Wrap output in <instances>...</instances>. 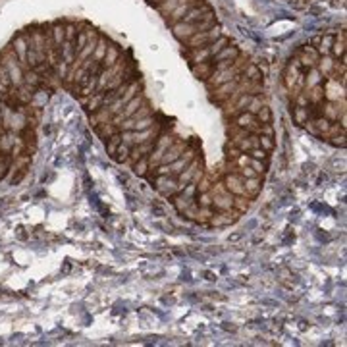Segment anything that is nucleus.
<instances>
[{"label": "nucleus", "mask_w": 347, "mask_h": 347, "mask_svg": "<svg viewBox=\"0 0 347 347\" xmlns=\"http://www.w3.org/2000/svg\"><path fill=\"white\" fill-rule=\"evenodd\" d=\"M256 118V122H260V124H272V110L266 106V104H262V108L254 114Z\"/></svg>", "instance_id": "obj_33"}, {"label": "nucleus", "mask_w": 347, "mask_h": 347, "mask_svg": "<svg viewBox=\"0 0 347 347\" xmlns=\"http://www.w3.org/2000/svg\"><path fill=\"white\" fill-rule=\"evenodd\" d=\"M226 45H230V39L226 35H220L216 41H212L210 45L205 46H197V48H185V58L189 60V64H199V62H205V60H210L216 52H220Z\"/></svg>", "instance_id": "obj_1"}, {"label": "nucleus", "mask_w": 347, "mask_h": 347, "mask_svg": "<svg viewBox=\"0 0 347 347\" xmlns=\"http://www.w3.org/2000/svg\"><path fill=\"white\" fill-rule=\"evenodd\" d=\"M239 52H241V50H239V48H237L235 45H231V43H230V45L224 46L220 52H216V54H214L210 60H212L214 64H216V62H222V60H235V58L239 56Z\"/></svg>", "instance_id": "obj_15"}, {"label": "nucleus", "mask_w": 347, "mask_h": 347, "mask_svg": "<svg viewBox=\"0 0 347 347\" xmlns=\"http://www.w3.org/2000/svg\"><path fill=\"white\" fill-rule=\"evenodd\" d=\"M247 155H249L251 158H256V160H266V158H268V153H266L264 149H260V147H254V149H251Z\"/></svg>", "instance_id": "obj_38"}, {"label": "nucleus", "mask_w": 347, "mask_h": 347, "mask_svg": "<svg viewBox=\"0 0 347 347\" xmlns=\"http://www.w3.org/2000/svg\"><path fill=\"white\" fill-rule=\"evenodd\" d=\"M220 35H222V27L216 23L214 27H210V29H207V31H199V33H195L193 37H189V39L184 43V46L185 48H197V46L210 45V43L216 41Z\"/></svg>", "instance_id": "obj_3"}, {"label": "nucleus", "mask_w": 347, "mask_h": 347, "mask_svg": "<svg viewBox=\"0 0 347 347\" xmlns=\"http://www.w3.org/2000/svg\"><path fill=\"white\" fill-rule=\"evenodd\" d=\"M322 83V75L316 68H311L305 71V85H303V91H309L311 87Z\"/></svg>", "instance_id": "obj_21"}, {"label": "nucleus", "mask_w": 347, "mask_h": 347, "mask_svg": "<svg viewBox=\"0 0 347 347\" xmlns=\"http://www.w3.org/2000/svg\"><path fill=\"white\" fill-rule=\"evenodd\" d=\"M216 25V18H210V20H205V22L199 23H185V22H178L172 25V35L180 41V43H185L189 37H193L195 33L199 31H207L210 27Z\"/></svg>", "instance_id": "obj_2"}, {"label": "nucleus", "mask_w": 347, "mask_h": 347, "mask_svg": "<svg viewBox=\"0 0 347 347\" xmlns=\"http://www.w3.org/2000/svg\"><path fill=\"white\" fill-rule=\"evenodd\" d=\"M231 207L235 208L239 214H245V212L251 208V199L245 197V195H233V203H231Z\"/></svg>", "instance_id": "obj_26"}, {"label": "nucleus", "mask_w": 347, "mask_h": 347, "mask_svg": "<svg viewBox=\"0 0 347 347\" xmlns=\"http://www.w3.org/2000/svg\"><path fill=\"white\" fill-rule=\"evenodd\" d=\"M293 102H295V106H309V96H307V93L299 91L293 96Z\"/></svg>", "instance_id": "obj_41"}, {"label": "nucleus", "mask_w": 347, "mask_h": 347, "mask_svg": "<svg viewBox=\"0 0 347 347\" xmlns=\"http://www.w3.org/2000/svg\"><path fill=\"white\" fill-rule=\"evenodd\" d=\"M2 106H4V104H2V100H0V110H2Z\"/></svg>", "instance_id": "obj_47"}, {"label": "nucleus", "mask_w": 347, "mask_h": 347, "mask_svg": "<svg viewBox=\"0 0 347 347\" xmlns=\"http://www.w3.org/2000/svg\"><path fill=\"white\" fill-rule=\"evenodd\" d=\"M185 149H187V143H185V141H174V143L164 151V155H162V158H160V164H170V162L178 160Z\"/></svg>", "instance_id": "obj_11"}, {"label": "nucleus", "mask_w": 347, "mask_h": 347, "mask_svg": "<svg viewBox=\"0 0 347 347\" xmlns=\"http://www.w3.org/2000/svg\"><path fill=\"white\" fill-rule=\"evenodd\" d=\"M120 143H122V137H120V131L114 133L110 139H106V151H108V157H116V151H118V147H120Z\"/></svg>", "instance_id": "obj_32"}, {"label": "nucleus", "mask_w": 347, "mask_h": 347, "mask_svg": "<svg viewBox=\"0 0 347 347\" xmlns=\"http://www.w3.org/2000/svg\"><path fill=\"white\" fill-rule=\"evenodd\" d=\"M201 2H205V0H191V2H185V4H182V6H178L174 12H170L164 20H166V23L172 27L174 23H178V22H182L184 20V16L193 8V6H197V4H201Z\"/></svg>", "instance_id": "obj_10"}, {"label": "nucleus", "mask_w": 347, "mask_h": 347, "mask_svg": "<svg viewBox=\"0 0 347 347\" xmlns=\"http://www.w3.org/2000/svg\"><path fill=\"white\" fill-rule=\"evenodd\" d=\"M249 162H251V157H249L247 153H241V155L233 160V166H235V168H245V166H249Z\"/></svg>", "instance_id": "obj_40"}, {"label": "nucleus", "mask_w": 347, "mask_h": 347, "mask_svg": "<svg viewBox=\"0 0 347 347\" xmlns=\"http://www.w3.org/2000/svg\"><path fill=\"white\" fill-rule=\"evenodd\" d=\"M185 2H191V0H162L160 4H157L155 8L158 10V14H160V16L166 18L170 12H174L178 6H182V4H185Z\"/></svg>", "instance_id": "obj_23"}, {"label": "nucleus", "mask_w": 347, "mask_h": 347, "mask_svg": "<svg viewBox=\"0 0 347 347\" xmlns=\"http://www.w3.org/2000/svg\"><path fill=\"white\" fill-rule=\"evenodd\" d=\"M346 45H347V33H346V29H342V33L338 35V39L334 41V45L330 48V56H332L334 60L344 58V56H346Z\"/></svg>", "instance_id": "obj_14"}, {"label": "nucleus", "mask_w": 347, "mask_h": 347, "mask_svg": "<svg viewBox=\"0 0 347 347\" xmlns=\"http://www.w3.org/2000/svg\"><path fill=\"white\" fill-rule=\"evenodd\" d=\"M293 120L297 126H305L309 122V110L307 106H293Z\"/></svg>", "instance_id": "obj_29"}, {"label": "nucleus", "mask_w": 347, "mask_h": 347, "mask_svg": "<svg viewBox=\"0 0 347 347\" xmlns=\"http://www.w3.org/2000/svg\"><path fill=\"white\" fill-rule=\"evenodd\" d=\"M153 182H155V189L160 193L162 197H166V199L174 197L176 185H178V180L174 176H157Z\"/></svg>", "instance_id": "obj_6"}, {"label": "nucleus", "mask_w": 347, "mask_h": 347, "mask_svg": "<svg viewBox=\"0 0 347 347\" xmlns=\"http://www.w3.org/2000/svg\"><path fill=\"white\" fill-rule=\"evenodd\" d=\"M195 197H197V184H187L184 191L176 193V195H174V197H170V199H172V205L176 207V210L182 214L185 208L195 201Z\"/></svg>", "instance_id": "obj_4"}, {"label": "nucleus", "mask_w": 347, "mask_h": 347, "mask_svg": "<svg viewBox=\"0 0 347 347\" xmlns=\"http://www.w3.org/2000/svg\"><path fill=\"white\" fill-rule=\"evenodd\" d=\"M191 71H193V75L197 77V79H201V81H207L208 77L216 71L214 68V62L212 60H205V62H199V64H193L191 66Z\"/></svg>", "instance_id": "obj_12"}, {"label": "nucleus", "mask_w": 347, "mask_h": 347, "mask_svg": "<svg viewBox=\"0 0 347 347\" xmlns=\"http://www.w3.org/2000/svg\"><path fill=\"white\" fill-rule=\"evenodd\" d=\"M0 131H6V129H4V126H2V116H0Z\"/></svg>", "instance_id": "obj_46"}, {"label": "nucleus", "mask_w": 347, "mask_h": 347, "mask_svg": "<svg viewBox=\"0 0 347 347\" xmlns=\"http://www.w3.org/2000/svg\"><path fill=\"white\" fill-rule=\"evenodd\" d=\"M326 141H330L334 147H346L347 145V141H346V133H340V135H334V137H330V139H326Z\"/></svg>", "instance_id": "obj_43"}, {"label": "nucleus", "mask_w": 347, "mask_h": 347, "mask_svg": "<svg viewBox=\"0 0 347 347\" xmlns=\"http://www.w3.org/2000/svg\"><path fill=\"white\" fill-rule=\"evenodd\" d=\"M334 58L328 54V56H320L318 58V62H316V69L320 71V75L322 77H330V73H332V69H334Z\"/></svg>", "instance_id": "obj_24"}, {"label": "nucleus", "mask_w": 347, "mask_h": 347, "mask_svg": "<svg viewBox=\"0 0 347 347\" xmlns=\"http://www.w3.org/2000/svg\"><path fill=\"white\" fill-rule=\"evenodd\" d=\"M214 214V208L212 207H199L197 212H195V220L193 222H199V224H208V220L212 218Z\"/></svg>", "instance_id": "obj_28"}, {"label": "nucleus", "mask_w": 347, "mask_h": 347, "mask_svg": "<svg viewBox=\"0 0 347 347\" xmlns=\"http://www.w3.org/2000/svg\"><path fill=\"white\" fill-rule=\"evenodd\" d=\"M228 143H230V141H228ZM231 145L237 147L241 153H249L254 147H260V145H258V135H254V133H251L249 137H245V139H239V141H235V143H231Z\"/></svg>", "instance_id": "obj_20"}, {"label": "nucleus", "mask_w": 347, "mask_h": 347, "mask_svg": "<svg viewBox=\"0 0 347 347\" xmlns=\"http://www.w3.org/2000/svg\"><path fill=\"white\" fill-rule=\"evenodd\" d=\"M235 89H237V81L231 79V81H228V83H222V85L210 89V91H208L210 93L208 98H210V102H218V104H222V102H224V100H226Z\"/></svg>", "instance_id": "obj_7"}, {"label": "nucleus", "mask_w": 347, "mask_h": 347, "mask_svg": "<svg viewBox=\"0 0 347 347\" xmlns=\"http://www.w3.org/2000/svg\"><path fill=\"white\" fill-rule=\"evenodd\" d=\"M334 41H336V39H334L330 33H324V35H320L318 45L315 46V48L318 50L320 56H328V54H330V48H332V45H334Z\"/></svg>", "instance_id": "obj_25"}, {"label": "nucleus", "mask_w": 347, "mask_h": 347, "mask_svg": "<svg viewBox=\"0 0 347 347\" xmlns=\"http://www.w3.org/2000/svg\"><path fill=\"white\" fill-rule=\"evenodd\" d=\"M260 135H268V137H274V127H272V124H262Z\"/></svg>", "instance_id": "obj_45"}, {"label": "nucleus", "mask_w": 347, "mask_h": 347, "mask_svg": "<svg viewBox=\"0 0 347 347\" xmlns=\"http://www.w3.org/2000/svg\"><path fill=\"white\" fill-rule=\"evenodd\" d=\"M120 56H122V48H120V45L110 43L108 50H106V54H104V58H102V62H100V66H102V68H110L112 64H116V62L120 60Z\"/></svg>", "instance_id": "obj_16"}, {"label": "nucleus", "mask_w": 347, "mask_h": 347, "mask_svg": "<svg viewBox=\"0 0 347 347\" xmlns=\"http://www.w3.org/2000/svg\"><path fill=\"white\" fill-rule=\"evenodd\" d=\"M110 43H112V41H110L106 35H102V33H100L98 43H96V46H95V52H93V58H95L96 62H102V58H104V54H106V50H108Z\"/></svg>", "instance_id": "obj_22"}, {"label": "nucleus", "mask_w": 347, "mask_h": 347, "mask_svg": "<svg viewBox=\"0 0 347 347\" xmlns=\"http://www.w3.org/2000/svg\"><path fill=\"white\" fill-rule=\"evenodd\" d=\"M222 182L226 185V189L231 195H245V187H243V178L237 172H228L222 176Z\"/></svg>", "instance_id": "obj_9"}, {"label": "nucleus", "mask_w": 347, "mask_h": 347, "mask_svg": "<svg viewBox=\"0 0 347 347\" xmlns=\"http://www.w3.org/2000/svg\"><path fill=\"white\" fill-rule=\"evenodd\" d=\"M241 73H243V77H247L249 81H260V83H262V71H260V68H258L256 64H253V62L243 69Z\"/></svg>", "instance_id": "obj_27"}, {"label": "nucleus", "mask_w": 347, "mask_h": 347, "mask_svg": "<svg viewBox=\"0 0 347 347\" xmlns=\"http://www.w3.org/2000/svg\"><path fill=\"white\" fill-rule=\"evenodd\" d=\"M307 93V96H309V104H322L324 100H326V87H324L322 83H318V85H315V87H311Z\"/></svg>", "instance_id": "obj_18"}, {"label": "nucleus", "mask_w": 347, "mask_h": 347, "mask_svg": "<svg viewBox=\"0 0 347 347\" xmlns=\"http://www.w3.org/2000/svg\"><path fill=\"white\" fill-rule=\"evenodd\" d=\"M112 120V112L108 110V106H100L98 110H95L89 114V124L93 127H96L98 124H104V122H110Z\"/></svg>", "instance_id": "obj_17"}, {"label": "nucleus", "mask_w": 347, "mask_h": 347, "mask_svg": "<svg viewBox=\"0 0 347 347\" xmlns=\"http://www.w3.org/2000/svg\"><path fill=\"white\" fill-rule=\"evenodd\" d=\"M249 166L253 168V170L256 172V174H258V176H262V174L266 172V160H256V158H251Z\"/></svg>", "instance_id": "obj_39"}, {"label": "nucleus", "mask_w": 347, "mask_h": 347, "mask_svg": "<svg viewBox=\"0 0 347 347\" xmlns=\"http://www.w3.org/2000/svg\"><path fill=\"white\" fill-rule=\"evenodd\" d=\"M153 124H157L153 116H149V118H143V120H137V122L133 124V131H141V129H147V127H153Z\"/></svg>", "instance_id": "obj_37"}, {"label": "nucleus", "mask_w": 347, "mask_h": 347, "mask_svg": "<svg viewBox=\"0 0 347 347\" xmlns=\"http://www.w3.org/2000/svg\"><path fill=\"white\" fill-rule=\"evenodd\" d=\"M129 153H131V147H129V145H126V143H120V147H118V151H116L114 160L120 162V164L127 162V158H129Z\"/></svg>", "instance_id": "obj_31"}, {"label": "nucleus", "mask_w": 347, "mask_h": 347, "mask_svg": "<svg viewBox=\"0 0 347 347\" xmlns=\"http://www.w3.org/2000/svg\"><path fill=\"white\" fill-rule=\"evenodd\" d=\"M27 174H29V166H27V168H22V170H16V172H14V176H12V185L20 184Z\"/></svg>", "instance_id": "obj_42"}, {"label": "nucleus", "mask_w": 347, "mask_h": 347, "mask_svg": "<svg viewBox=\"0 0 347 347\" xmlns=\"http://www.w3.org/2000/svg\"><path fill=\"white\" fill-rule=\"evenodd\" d=\"M93 129L96 131V135H98V137L104 139V141H106V139H110L114 133L120 131V129H118V126H116L112 120H110V122H104V124H98V126H96V127H93Z\"/></svg>", "instance_id": "obj_19"}, {"label": "nucleus", "mask_w": 347, "mask_h": 347, "mask_svg": "<svg viewBox=\"0 0 347 347\" xmlns=\"http://www.w3.org/2000/svg\"><path fill=\"white\" fill-rule=\"evenodd\" d=\"M262 98L260 96H251V100H249V104H247V108H245V112H249V114H256L260 108H262Z\"/></svg>", "instance_id": "obj_34"}, {"label": "nucleus", "mask_w": 347, "mask_h": 347, "mask_svg": "<svg viewBox=\"0 0 347 347\" xmlns=\"http://www.w3.org/2000/svg\"><path fill=\"white\" fill-rule=\"evenodd\" d=\"M258 145L260 149H264L266 153H272L276 143H274V137H268V135H258Z\"/></svg>", "instance_id": "obj_35"}, {"label": "nucleus", "mask_w": 347, "mask_h": 347, "mask_svg": "<svg viewBox=\"0 0 347 347\" xmlns=\"http://www.w3.org/2000/svg\"><path fill=\"white\" fill-rule=\"evenodd\" d=\"M131 168H133V172H135L137 176H141V178H143V176H147V174H149V170H151V166H149V157L139 158V160L135 162Z\"/></svg>", "instance_id": "obj_30"}, {"label": "nucleus", "mask_w": 347, "mask_h": 347, "mask_svg": "<svg viewBox=\"0 0 347 347\" xmlns=\"http://www.w3.org/2000/svg\"><path fill=\"white\" fill-rule=\"evenodd\" d=\"M243 187H245V197H249L251 201L258 197L260 187H262V178L254 176V178H243Z\"/></svg>", "instance_id": "obj_13"}, {"label": "nucleus", "mask_w": 347, "mask_h": 347, "mask_svg": "<svg viewBox=\"0 0 347 347\" xmlns=\"http://www.w3.org/2000/svg\"><path fill=\"white\" fill-rule=\"evenodd\" d=\"M303 71V68H301L299 60L293 56L291 58V62L285 66V71H284V85H285V89H293L295 87V83H297V77H299V73Z\"/></svg>", "instance_id": "obj_8"}, {"label": "nucleus", "mask_w": 347, "mask_h": 347, "mask_svg": "<svg viewBox=\"0 0 347 347\" xmlns=\"http://www.w3.org/2000/svg\"><path fill=\"white\" fill-rule=\"evenodd\" d=\"M195 201H197V205H199V207H212V195H210V191L197 193Z\"/></svg>", "instance_id": "obj_36"}, {"label": "nucleus", "mask_w": 347, "mask_h": 347, "mask_svg": "<svg viewBox=\"0 0 347 347\" xmlns=\"http://www.w3.org/2000/svg\"><path fill=\"white\" fill-rule=\"evenodd\" d=\"M239 212L235 208H226V210H214L212 218L208 220V226H230L233 222L239 220Z\"/></svg>", "instance_id": "obj_5"}, {"label": "nucleus", "mask_w": 347, "mask_h": 347, "mask_svg": "<svg viewBox=\"0 0 347 347\" xmlns=\"http://www.w3.org/2000/svg\"><path fill=\"white\" fill-rule=\"evenodd\" d=\"M241 178H254V176H258L256 172H254L251 166H245V168H239V172H237Z\"/></svg>", "instance_id": "obj_44"}]
</instances>
